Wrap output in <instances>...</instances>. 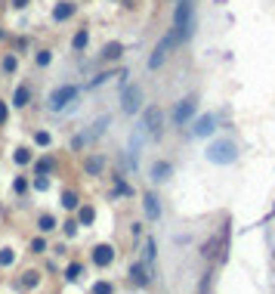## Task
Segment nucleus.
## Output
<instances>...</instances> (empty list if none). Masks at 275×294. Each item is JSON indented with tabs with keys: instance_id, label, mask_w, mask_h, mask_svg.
I'll use <instances>...</instances> for the list:
<instances>
[{
	"instance_id": "obj_15",
	"label": "nucleus",
	"mask_w": 275,
	"mask_h": 294,
	"mask_svg": "<svg viewBox=\"0 0 275 294\" xmlns=\"http://www.w3.org/2000/svg\"><path fill=\"white\" fill-rule=\"evenodd\" d=\"M170 174H173V164H170V161H155V164H152V180H155V183L170 180Z\"/></svg>"
},
{
	"instance_id": "obj_11",
	"label": "nucleus",
	"mask_w": 275,
	"mask_h": 294,
	"mask_svg": "<svg viewBox=\"0 0 275 294\" xmlns=\"http://www.w3.org/2000/svg\"><path fill=\"white\" fill-rule=\"evenodd\" d=\"M213 130H216V115H201V118L195 121V127H192L195 136H210Z\"/></svg>"
},
{
	"instance_id": "obj_22",
	"label": "nucleus",
	"mask_w": 275,
	"mask_h": 294,
	"mask_svg": "<svg viewBox=\"0 0 275 294\" xmlns=\"http://www.w3.org/2000/svg\"><path fill=\"white\" fill-rule=\"evenodd\" d=\"M41 279H44V275H41V269H25V272H22V288L34 291V288L41 285Z\"/></svg>"
},
{
	"instance_id": "obj_3",
	"label": "nucleus",
	"mask_w": 275,
	"mask_h": 294,
	"mask_svg": "<svg viewBox=\"0 0 275 294\" xmlns=\"http://www.w3.org/2000/svg\"><path fill=\"white\" fill-rule=\"evenodd\" d=\"M235 158H238V149L232 139H216L207 145V161H213V164H232Z\"/></svg>"
},
{
	"instance_id": "obj_37",
	"label": "nucleus",
	"mask_w": 275,
	"mask_h": 294,
	"mask_svg": "<svg viewBox=\"0 0 275 294\" xmlns=\"http://www.w3.org/2000/svg\"><path fill=\"white\" fill-rule=\"evenodd\" d=\"M34 189H38V192H47V189H50V177H34Z\"/></svg>"
},
{
	"instance_id": "obj_2",
	"label": "nucleus",
	"mask_w": 275,
	"mask_h": 294,
	"mask_svg": "<svg viewBox=\"0 0 275 294\" xmlns=\"http://www.w3.org/2000/svg\"><path fill=\"white\" fill-rule=\"evenodd\" d=\"M78 96H81V87L78 84H62V87H56L47 96V105H50V112H62V108H68Z\"/></svg>"
},
{
	"instance_id": "obj_12",
	"label": "nucleus",
	"mask_w": 275,
	"mask_h": 294,
	"mask_svg": "<svg viewBox=\"0 0 275 294\" xmlns=\"http://www.w3.org/2000/svg\"><path fill=\"white\" fill-rule=\"evenodd\" d=\"M31 99H34L31 87H28V84H19V87L13 90V102H10V105H16V108H28V105H31Z\"/></svg>"
},
{
	"instance_id": "obj_35",
	"label": "nucleus",
	"mask_w": 275,
	"mask_h": 294,
	"mask_svg": "<svg viewBox=\"0 0 275 294\" xmlns=\"http://www.w3.org/2000/svg\"><path fill=\"white\" fill-rule=\"evenodd\" d=\"M10 121V102L7 99H0V127H4Z\"/></svg>"
},
{
	"instance_id": "obj_5",
	"label": "nucleus",
	"mask_w": 275,
	"mask_h": 294,
	"mask_svg": "<svg viewBox=\"0 0 275 294\" xmlns=\"http://www.w3.org/2000/svg\"><path fill=\"white\" fill-rule=\"evenodd\" d=\"M78 16V4L75 0H56L53 4V13H50V19L56 22V25H65V22H71Z\"/></svg>"
},
{
	"instance_id": "obj_33",
	"label": "nucleus",
	"mask_w": 275,
	"mask_h": 294,
	"mask_svg": "<svg viewBox=\"0 0 275 294\" xmlns=\"http://www.w3.org/2000/svg\"><path fill=\"white\" fill-rule=\"evenodd\" d=\"M115 195H133V189L127 186V183H124L121 177H115Z\"/></svg>"
},
{
	"instance_id": "obj_25",
	"label": "nucleus",
	"mask_w": 275,
	"mask_h": 294,
	"mask_svg": "<svg viewBox=\"0 0 275 294\" xmlns=\"http://www.w3.org/2000/svg\"><path fill=\"white\" fill-rule=\"evenodd\" d=\"M78 205H81L78 192H75V189H65V192H62V208H65V211H78Z\"/></svg>"
},
{
	"instance_id": "obj_1",
	"label": "nucleus",
	"mask_w": 275,
	"mask_h": 294,
	"mask_svg": "<svg viewBox=\"0 0 275 294\" xmlns=\"http://www.w3.org/2000/svg\"><path fill=\"white\" fill-rule=\"evenodd\" d=\"M173 38L176 44H186L195 31V0H176V13H173Z\"/></svg>"
},
{
	"instance_id": "obj_40",
	"label": "nucleus",
	"mask_w": 275,
	"mask_h": 294,
	"mask_svg": "<svg viewBox=\"0 0 275 294\" xmlns=\"http://www.w3.org/2000/svg\"><path fill=\"white\" fill-rule=\"evenodd\" d=\"M10 7H13V10H28L31 0H10Z\"/></svg>"
},
{
	"instance_id": "obj_39",
	"label": "nucleus",
	"mask_w": 275,
	"mask_h": 294,
	"mask_svg": "<svg viewBox=\"0 0 275 294\" xmlns=\"http://www.w3.org/2000/svg\"><path fill=\"white\" fill-rule=\"evenodd\" d=\"M31 47V38L28 34H19V38H16V50H28Z\"/></svg>"
},
{
	"instance_id": "obj_13",
	"label": "nucleus",
	"mask_w": 275,
	"mask_h": 294,
	"mask_svg": "<svg viewBox=\"0 0 275 294\" xmlns=\"http://www.w3.org/2000/svg\"><path fill=\"white\" fill-rule=\"evenodd\" d=\"M99 56H102L105 62H118V59L124 56V44H121V41H108V44L102 47V53H99Z\"/></svg>"
},
{
	"instance_id": "obj_14",
	"label": "nucleus",
	"mask_w": 275,
	"mask_h": 294,
	"mask_svg": "<svg viewBox=\"0 0 275 294\" xmlns=\"http://www.w3.org/2000/svg\"><path fill=\"white\" fill-rule=\"evenodd\" d=\"M102 171H105V158H102V155H90V158L84 161V174H87V177H99Z\"/></svg>"
},
{
	"instance_id": "obj_10",
	"label": "nucleus",
	"mask_w": 275,
	"mask_h": 294,
	"mask_svg": "<svg viewBox=\"0 0 275 294\" xmlns=\"http://www.w3.org/2000/svg\"><path fill=\"white\" fill-rule=\"evenodd\" d=\"M130 282L136 285V288H145L152 282V266H145L142 260H136L133 266H130Z\"/></svg>"
},
{
	"instance_id": "obj_21",
	"label": "nucleus",
	"mask_w": 275,
	"mask_h": 294,
	"mask_svg": "<svg viewBox=\"0 0 275 294\" xmlns=\"http://www.w3.org/2000/svg\"><path fill=\"white\" fill-rule=\"evenodd\" d=\"M78 226H90V223H93V220H96V208L93 205H78Z\"/></svg>"
},
{
	"instance_id": "obj_26",
	"label": "nucleus",
	"mask_w": 275,
	"mask_h": 294,
	"mask_svg": "<svg viewBox=\"0 0 275 294\" xmlns=\"http://www.w3.org/2000/svg\"><path fill=\"white\" fill-rule=\"evenodd\" d=\"M84 275V263H78V260H71L68 266H65V282H78Z\"/></svg>"
},
{
	"instance_id": "obj_34",
	"label": "nucleus",
	"mask_w": 275,
	"mask_h": 294,
	"mask_svg": "<svg viewBox=\"0 0 275 294\" xmlns=\"http://www.w3.org/2000/svg\"><path fill=\"white\" fill-rule=\"evenodd\" d=\"M93 294H115V285L112 282H96L93 285Z\"/></svg>"
},
{
	"instance_id": "obj_8",
	"label": "nucleus",
	"mask_w": 275,
	"mask_h": 294,
	"mask_svg": "<svg viewBox=\"0 0 275 294\" xmlns=\"http://www.w3.org/2000/svg\"><path fill=\"white\" fill-rule=\"evenodd\" d=\"M90 260H93V266H99V269L112 266L115 263V248L112 245H96L93 251H90Z\"/></svg>"
},
{
	"instance_id": "obj_32",
	"label": "nucleus",
	"mask_w": 275,
	"mask_h": 294,
	"mask_svg": "<svg viewBox=\"0 0 275 294\" xmlns=\"http://www.w3.org/2000/svg\"><path fill=\"white\" fill-rule=\"evenodd\" d=\"M62 232H65V238H75V235H78V220H75V217L65 220V223H62Z\"/></svg>"
},
{
	"instance_id": "obj_16",
	"label": "nucleus",
	"mask_w": 275,
	"mask_h": 294,
	"mask_svg": "<svg viewBox=\"0 0 275 294\" xmlns=\"http://www.w3.org/2000/svg\"><path fill=\"white\" fill-rule=\"evenodd\" d=\"M142 211H145V217H149V220H158L161 217V205H158V198L152 192L142 195Z\"/></svg>"
},
{
	"instance_id": "obj_20",
	"label": "nucleus",
	"mask_w": 275,
	"mask_h": 294,
	"mask_svg": "<svg viewBox=\"0 0 275 294\" xmlns=\"http://www.w3.org/2000/svg\"><path fill=\"white\" fill-rule=\"evenodd\" d=\"M0 71H4V75H16V71H19V56H16V53H4V56H0Z\"/></svg>"
},
{
	"instance_id": "obj_17",
	"label": "nucleus",
	"mask_w": 275,
	"mask_h": 294,
	"mask_svg": "<svg viewBox=\"0 0 275 294\" xmlns=\"http://www.w3.org/2000/svg\"><path fill=\"white\" fill-rule=\"evenodd\" d=\"M53 171H56V158L53 155H44V158H38V164H34V177H50Z\"/></svg>"
},
{
	"instance_id": "obj_9",
	"label": "nucleus",
	"mask_w": 275,
	"mask_h": 294,
	"mask_svg": "<svg viewBox=\"0 0 275 294\" xmlns=\"http://www.w3.org/2000/svg\"><path fill=\"white\" fill-rule=\"evenodd\" d=\"M161 121H164V115H161V108H158V105H149V108H145L142 127H145V130H149L152 136H161Z\"/></svg>"
},
{
	"instance_id": "obj_18",
	"label": "nucleus",
	"mask_w": 275,
	"mask_h": 294,
	"mask_svg": "<svg viewBox=\"0 0 275 294\" xmlns=\"http://www.w3.org/2000/svg\"><path fill=\"white\" fill-rule=\"evenodd\" d=\"M87 44H90V28H78L75 34H71V50L75 53H84Z\"/></svg>"
},
{
	"instance_id": "obj_29",
	"label": "nucleus",
	"mask_w": 275,
	"mask_h": 294,
	"mask_svg": "<svg viewBox=\"0 0 275 294\" xmlns=\"http://www.w3.org/2000/svg\"><path fill=\"white\" fill-rule=\"evenodd\" d=\"M16 263V251L13 248H0V269H7Z\"/></svg>"
},
{
	"instance_id": "obj_6",
	"label": "nucleus",
	"mask_w": 275,
	"mask_h": 294,
	"mask_svg": "<svg viewBox=\"0 0 275 294\" xmlns=\"http://www.w3.org/2000/svg\"><path fill=\"white\" fill-rule=\"evenodd\" d=\"M139 105H142V87H124V93H121V108L127 115H136L139 112Z\"/></svg>"
},
{
	"instance_id": "obj_7",
	"label": "nucleus",
	"mask_w": 275,
	"mask_h": 294,
	"mask_svg": "<svg viewBox=\"0 0 275 294\" xmlns=\"http://www.w3.org/2000/svg\"><path fill=\"white\" fill-rule=\"evenodd\" d=\"M195 108H198V99H195V96L179 99V102H176V108H173V124H186V121H192Z\"/></svg>"
},
{
	"instance_id": "obj_30",
	"label": "nucleus",
	"mask_w": 275,
	"mask_h": 294,
	"mask_svg": "<svg viewBox=\"0 0 275 294\" xmlns=\"http://www.w3.org/2000/svg\"><path fill=\"white\" fill-rule=\"evenodd\" d=\"M47 248H50V242L44 235H38V238H31V254H47Z\"/></svg>"
},
{
	"instance_id": "obj_4",
	"label": "nucleus",
	"mask_w": 275,
	"mask_h": 294,
	"mask_svg": "<svg viewBox=\"0 0 275 294\" xmlns=\"http://www.w3.org/2000/svg\"><path fill=\"white\" fill-rule=\"evenodd\" d=\"M173 47H179V44H176V38H173V31H167V34L158 41V47L152 50V56H149V71H158L164 62H167V56H170Z\"/></svg>"
},
{
	"instance_id": "obj_36",
	"label": "nucleus",
	"mask_w": 275,
	"mask_h": 294,
	"mask_svg": "<svg viewBox=\"0 0 275 294\" xmlns=\"http://www.w3.org/2000/svg\"><path fill=\"white\" fill-rule=\"evenodd\" d=\"M105 124H108V115H102V118H99V121L93 124V130H90V136H99V133L105 130Z\"/></svg>"
},
{
	"instance_id": "obj_31",
	"label": "nucleus",
	"mask_w": 275,
	"mask_h": 294,
	"mask_svg": "<svg viewBox=\"0 0 275 294\" xmlns=\"http://www.w3.org/2000/svg\"><path fill=\"white\" fill-rule=\"evenodd\" d=\"M34 145H41V149L53 145V136H50V130H38V133H34Z\"/></svg>"
},
{
	"instance_id": "obj_38",
	"label": "nucleus",
	"mask_w": 275,
	"mask_h": 294,
	"mask_svg": "<svg viewBox=\"0 0 275 294\" xmlns=\"http://www.w3.org/2000/svg\"><path fill=\"white\" fill-rule=\"evenodd\" d=\"M108 78H115V71H102V75H96L93 81H90V87H99V84H105Z\"/></svg>"
},
{
	"instance_id": "obj_27",
	"label": "nucleus",
	"mask_w": 275,
	"mask_h": 294,
	"mask_svg": "<svg viewBox=\"0 0 275 294\" xmlns=\"http://www.w3.org/2000/svg\"><path fill=\"white\" fill-rule=\"evenodd\" d=\"M142 263L145 266L155 263V238H145V245H142Z\"/></svg>"
},
{
	"instance_id": "obj_23",
	"label": "nucleus",
	"mask_w": 275,
	"mask_h": 294,
	"mask_svg": "<svg viewBox=\"0 0 275 294\" xmlns=\"http://www.w3.org/2000/svg\"><path fill=\"white\" fill-rule=\"evenodd\" d=\"M13 161H16V164H19V168H28V164L34 161V152L28 149V145H19V149H16V152H13Z\"/></svg>"
},
{
	"instance_id": "obj_19",
	"label": "nucleus",
	"mask_w": 275,
	"mask_h": 294,
	"mask_svg": "<svg viewBox=\"0 0 275 294\" xmlns=\"http://www.w3.org/2000/svg\"><path fill=\"white\" fill-rule=\"evenodd\" d=\"M56 226H59V220L53 217V214H41V217H38V232H41V235L56 232Z\"/></svg>"
},
{
	"instance_id": "obj_28",
	"label": "nucleus",
	"mask_w": 275,
	"mask_h": 294,
	"mask_svg": "<svg viewBox=\"0 0 275 294\" xmlns=\"http://www.w3.org/2000/svg\"><path fill=\"white\" fill-rule=\"evenodd\" d=\"M28 189H31L28 177H16V180H13V192L19 195V198H22V195H28Z\"/></svg>"
},
{
	"instance_id": "obj_24",
	"label": "nucleus",
	"mask_w": 275,
	"mask_h": 294,
	"mask_svg": "<svg viewBox=\"0 0 275 294\" xmlns=\"http://www.w3.org/2000/svg\"><path fill=\"white\" fill-rule=\"evenodd\" d=\"M34 65H38V68L53 65V50H50V47H41L38 53H34Z\"/></svg>"
}]
</instances>
